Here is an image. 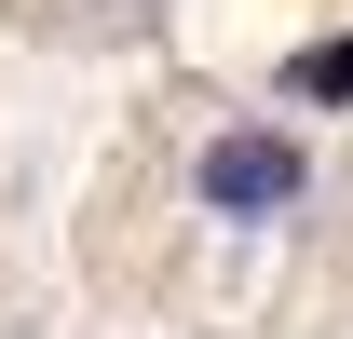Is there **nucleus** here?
<instances>
[{
    "mask_svg": "<svg viewBox=\"0 0 353 339\" xmlns=\"http://www.w3.org/2000/svg\"><path fill=\"white\" fill-rule=\"evenodd\" d=\"M190 190H204V217H231V231H272V217L312 204V150L285 123H231V136H204Z\"/></svg>",
    "mask_w": 353,
    "mask_h": 339,
    "instance_id": "obj_1",
    "label": "nucleus"
},
{
    "mask_svg": "<svg viewBox=\"0 0 353 339\" xmlns=\"http://www.w3.org/2000/svg\"><path fill=\"white\" fill-rule=\"evenodd\" d=\"M299 95H312V109H326V95H353V41H326V54H312V68H299Z\"/></svg>",
    "mask_w": 353,
    "mask_h": 339,
    "instance_id": "obj_2",
    "label": "nucleus"
}]
</instances>
